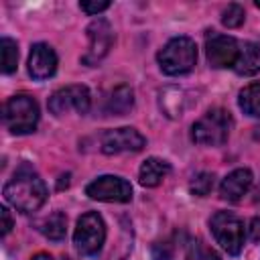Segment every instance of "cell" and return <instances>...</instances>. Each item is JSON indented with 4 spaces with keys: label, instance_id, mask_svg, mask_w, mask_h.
<instances>
[{
    "label": "cell",
    "instance_id": "obj_27",
    "mask_svg": "<svg viewBox=\"0 0 260 260\" xmlns=\"http://www.w3.org/2000/svg\"><path fill=\"white\" fill-rule=\"evenodd\" d=\"M0 215H2V236H6L12 230V217L6 207H0Z\"/></svg>",
    "mask_w": 260,
    "mask_h": 260
},
{
    "label": "cell",
    "instance_id": "obj_18",
    "mask_svg": "<svg viewBox=\"0 0 260 260\" xmlns=\"http://www.w3.org/2000/svg\"><path fill=\"white\" fill-rule=\"evenodd\" d=\"M39 232H41L45 238L53 240V242L63 240V238H65V232H67V217H65V213L53 211L51 215H47V217L39 223Z\"/></svg>",
    "mask_w": 260,
    "mask_h": 260
},
{
    "label": "cell",
    "instance_id": "obj_12",
    "mask_svg": "<svg viewBox=\"0 0 260 260\" xmlns=\"http://www.w3.org/2000/svg\"><path fill=\"white\" fill-rule=\"evenodd\" d=\"M57 71V53L47 43H37L28 55V75L37 81L53 77Z\"/></svg>",
    "mask_w": 260,
    "mask_h": 260
},
{
    "label": "cell",
    "instance_id": "obj_29",
    "mask_svg": "<svg viewBox=\"0 0 260 260\" xmlns=\"http://www.w3.org/2000/svg\"><path fill=\"white\" fill-rule=\"evenodd\" d=\"M256 8H260V0H258V2H256Z\"/></svg>",
    "mask_w": 260,
    "mask_h": 260
},
{
    "label": "cell",
    "instance_id": "obj_25",
    "mask_svg": "<svg viewBox=\"0 0 260 260\" xmlns=\"http://www.w3.org/2000/svg\"><path fill=\"white\" fill-rule=\"evenodd\" d=\"M152 260H173V248L167 242H156L152 246Z\"/></svg>",
    "mask_w": 260,
    "mask_h": 260
},
{
    "label": "cell",
    "instance_id": "obj_20",
    "mask_svg": "<svg viewBox=\"0 0 260 260\" xmlns=\"http://www.w3.org/2000/svg\"><path fill=\"white\" fill-rule=\"evenodd\" d=\"M0 53H2V73H6V75L14 73L16 67H18V45H16V41H12L8 37H2Z\"/></svg>",
    "mask_w": 260,
    "mask_h": 260
},
{
    "label": "cell",
    "instance_id": "obj_23",
    "mask_svg": "<svg viewBox=\"0 0 260 260\" xmlns=\"http://www.w3.org/2000/svg\"><path fill=\"white\" fill-rule=\"evenodd\" d=\"M246 18V12L240 4H230L223 12H221V24L228 28H238Z\"/></svg>",
    "mask_w": 260,
    "mask_h": 260
},
{
    "label": "cell",
    "instance_id": "obj_5",
    "mask_svg": "<svg viewBox=\"0 0 260 260\" xmlns=\"http://www.w3.org/2000/svg\"><path fill=\"white\" fill-rule=\"evenodd\" d=\"M106 242V223L98 211H87L77 219L73 244L81 256H95Z\"/></svg>",
    "mask_w": 260,
    "mask_h": 260
},
{
    "label": "cell",
    "instance_id": "obj_2",
    "mask_svg": "<svg viewBox=\"0 0 260 260\" xmlns=\"http://www.w3.org/2000/svg\"><path fill=\"white\" fill-rule=\"evenodd\" d=\"M158 67L165 75H185L197 63V47L189 37L171 39L156 55Z\"/></svg>",
    "mask_w": 260,
    "mask_h": 260
},
{
    "label": "cell",
    "instance_id": "obj_9",
    "mask_svg": "<svg viewBox=\"0 0 260 260\" xmlns=\"http://www.w3.org/2000/svg\"><path fill=\"white\" fill-rule=\"evenodd\" d=\"M91 106V95L89 89L85 85H65L61 89H57L51 98H49V110L55 116H63L69 110H75L77 114H87Z\"/></svg>",
    "mask_w": 260,
    "mask_h": 260
},
{
    "label": "cell",
    "instance_id": "obj_8",
    "mask_svg": "<svg viewBox=\"0 0 260 260\" xmlns=\"http://www.w3.org/2000/svg\"><path fill=\"white\" fill-rule=\"evenodd\" d=\"M85 32H87L89 45H87L85 55L81 57V63L93 67L110 53V49L114 45V30L106 18H95L87 24Z\"/></svg>",
    "mask_w": 260,
    "mask_h": 260
},
{
    "label": "cell",
    "instance_id": "obj_26",
    "mask_svg": "<svg viewBox=\"0 0 260 260\" xmlns=\"http://www.w3.org/2000/svg\"><path fill=\"white\" fill-rule=\"evenodd\" d=\"M248 234L252 242H260V217H252L248 225Z\"/></svg>",
    "mask_w": 260,
    "mask_h": 260
},
{
    "label": "cell",
    "instance_id": "obj_10",
    "mask_svg": "<svg viewBox=\"0 0 260 260\" xmlns=\"http://www.w3.org/2000/svg\"><path fill=\"white\" fill-rule=\"evenodd\" d=\"M146 144V138L130 126L106 130L100 138V146L104 154H120V152H138Z\"/></svg>",
    "mask_w": 260,
    "mask_h": 260
},
{
    "label": "cell",
    "instance_id": "obj_15",
    "mask_svg": "<svg viewBox=\"0 0 260 260\" xmlns=\"http://www.w3.org/2000/svg\"><path fill=\"white\" fill-rule=\"evenodd\" d=\"M169 173H171V165L167 160L156 158V156H150V158H146L140 165L138 179H140V185L142 187H156V185H160V181Z\"/></svg>",
    "mask_w": 260,
    "mask_h": 260
},
{
    "label": "cell",
    "instance_id": "obj_4",
    "mask_svg": "<svg viewBox=\"0 0 260 260\" xmlns=\"http://www.w3.org/2000/svg\"><path fill=\"white\" fill-rule=\"evenodd\" d=\"M39 104L28 93H16L4 104V124L12 134H30L39 124Z\"/></svg>",
    "mask_w": 260,
    "mask_h": 260
},
{
    "label": "cell",
    "instance_id": "obj_6",
    "mask_svg": "<svg viewBox=\"0 0 260 260\" xmlns=\"http://www.w3.org/2000/svg\"><path fill=\"white\" fill-rule=\"evenodd\" d=\"M211 234L215 242L232 256H238L244 248V221L230 213V211H217L209 219Z\"/></svg>",
    "mask_w": 260,
    "mask_h": 260
},
{
    "label": "cell",
    "instance_id": "obj_17",
    "mask_svg": "<svg viewBox=\"0 0 260 260\" xmlns=\"http://www.w3.org/2000/svg\"><path fill=\"white\" fill-rule=\"evenodd\" d=\"M234 69L238 75H256L260 71V45L246 43L244 47H240V55Z\"/></svg>",
    "mask_w": 260,
    "mask_h": 260
},
{
    "label": "cell",
    "instance_id": "obj_7",
    "mask_svg": "<svg viewBox=\"0 0 260 260\" xmlns=\"http://www.w3.org/2000/svg\"><path fill=\"white\" fill-rule=\"evenodd\" d=\"M85 195L106 203H128L132 199V185L116 175H102L85 187Z\"/></svg>",
    "mask_w": 260,
    "mask_h": 260
},
{
    "label": "cell",
    "instance_id": "obj_3",
    "mask_svg": "<svg viewBox=\"0 0 260 260\" xmlns=\"http://www.w3.org/2000/svg\"><path fill=\"white\" fill-rule=\"evenodd\" d=\"M232 130V116L223 108H211L207 110L193 126H191V138L195 144L201 146H221Z\"/></svg>",
    "mask_w": 260,
    "mask_h": 260
},
{
    "label": "cell",
    "instance_id": "obj_14",
    "mask_svg": "<svg viewBox=\"0 0 260 260\" xmlns=\"http://www.w3.org/2000/svg\"><path fill=\"white\" fill-rule=\"evenodd\" d=\"M132 106H134V91H132L130 85L122 83V85H116L108 93L104 110L110 116H124V114H128L132 110Z\"/></svg>",
    "mask_w": 260,
    "mask_h": 260
},
{
    "label": "cell",
    "instance_id": "obj_16",
    "mask_svg": "<svg viewBox=\"0 0 260 260\" xmlns=\"http://www.w3.org/2000/svg\"><path fill=\"white\" fill-rule=\"evenodd\" d=\"M185 102H187L185 91L179 89V87H173V85L165 87V89L160 91V98H158V106H160L162 114H165L167 118H173V120L183 116V112H185Z\"/></svg>",
    "mask_w": 260,
    "mask_h": 260
},
{
    "label": "cell",
    "instance_id": "obj_19",
    "mask_svg": "<svg viewBox=\"0 0 260 260\" xmlns=\"http://www.w3.org/2000/svg\"><path fill=\"white\" fill-rule=\"evenodd\" d=\"M238 106L244 114L252 118H260V81L246 85L238 95Z\"/></svg>",
    "mask_w": 260,
    "mask_h": 260
},
{
    "label": "cell",
    "instance_id": "obj_28",
    "mask_svg": "<svg viewBox=\"0 0 260 260\" xmlns=\"http://www.w3.org/2000/svg\"><path fill=\"white\" fill-rule=\"evenodd\" d=\"M30 260H53V256H51V254H45V252H39V254H35Z\"/></svg>",
    "mask_w": 260,
    "mask_h": 260
},
{
    "label": "cell",
    "instance_id": "obj_24",
    "mask_svg": "<svg viewBox=\"0 0 260 260\" xmlns=\"http://www.w3.org/2000/svg\"><path fill=\"white\" fill-rule=\"evenodd\" d=\"M79 8L85 12V14H100V12H104V10H108L110 8V2H106V0H93V2H89V0H83V2H79Z\"/></svg>",
    "mask_w": 260,
    "mask_h": 260
},
{
    "label": "cell",
    "instance_id": "obj_1",
    "mask_svg": "<svg viewBox=\"0 0 260 260\" xmlns=\"http://www.w3.org/2000/svg\"><path fill=\"white\" fill-rule=\"evenodd\" d=\"M4 199L20 213H32L47 201V185L35 171L24 167L4 185Z\"/></svg>",
    "mask_w": 260,
    "mask_h": 260
},
{
    "label": "cell",
    "instance_id": "obj_13",
    "mask_svg": "<svg viewBox=\"0 0 260 260\" xmlns=\"http://www.w3.org/2000/svg\"><path fill=\"white\" fill-rule=\"evenodd\" d=\"M252 179L254 177H252L250 169H236V171H232L230 175H225V179L219 185L221 199L232 201V203L240 201L248 193V189L252 187Z\"/></svg>",
    "mask_w": 260,
    "mask_h": 260
},
{
    "label": "cell",
    "instance_id": "obj_21",
    "mask_svg": "<svg viewBox=\"0 0 260 260\" xmlns=\"http://www.w3.org/2000/svg\"><path fill=\"white\" fill-rule=\"evenodd\" d=\"M185 260H221L219 254L211 248H207L203 242L195 240L189 244L187 248V254H185Z\"/></svg>",
    "mask_w": 260,
    "mask_h": 260
},
{
    "label": "cell",
    "instance_id": "obj_22",
    "mask_svg": "<svg viewBox=\"0 0 260 260\" xmlns=\"http://www.w3.org/2000/svg\"><path fill=\"white\" fill-rule=\"evenodd\" d=\"M189 189H191V193L197 195V197L209 195V191L213 189V175H211V173H205V171H203V173H197V175L191 179Z\"/></svg>",
    "mask_w": 260,
    "mask_h": 260
},
{
    "label": "cell",
    "instance_id": "obj_11",
    "mask_svg": "<svg viewBox=\"0 0 260 260\" xmlns=\"http://www.w3.org/2000/svg\"><path fill=\"white\" fill-rule=\"evenodd\" d=\"M205 55L211 67L223 69V67H234L240 55V45L234 37L228 35H211L205 43Z\"/></svg>",
    "mask_w": 260,
    "mask_h": 260
}]
</instances>
